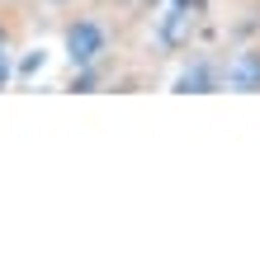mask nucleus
<instances>
[{"label": "nucleus", "mask_w": 260, "mask_h": 260, "mask_svg": "<svg viewBox=\"0 0 260 260\" xmlns=\"http://www.w3.org/2000/svg\"><path fill=\"white\" fill-rule=\"evenodd\" d=\"M62 52H67V62L76 71L100 67L104 52H109V28H104L100 19H90V14H81V19H71L62 28Z\"/></svg>", "instance_id": "f257e3e1"}, {"label": "nucleus", "mask_w": 260, "mask_h": 260, "mask_svg": "<svg viewBox=\"0 0 260 260\" xmlns=\"http://www.w3.org/2000/svg\"><path fill=\"white\" fill-rule=\"evenodd\" d=\"M194 24H199V0H175V5L161 14L156 34H161V43H166V48H189Z\"/></svg>", "instance_id": "f03ea898"}, {"label": "nucleus", "mask_w": 260, "mask_h": 260, "mask_svg": "<svg viewBox=\"0 0 260 260\" xmlns=\"http://www.w3.org/2000/svg\"><path fill=\"white\" fill-rule=\"evenodd\" d=\"M222 85L237 95H255L260 90V48H241L232 62H222Z\"/></svg>", "instance_id": "7ed1b4c3"}, {"label": "nucleus", "mask_w": 260, "mask_h": 260, "mask_svg": "<svg viewBox=\"0 0 260 260\" xmlns=\"http://www.w3.org/2000/svg\"><path fill=\"white\" fill-rule=\"evenodd\" d=\"M222 85V67L208 62V57H199V62H189L185 71L175 76V95H208V90Z\"/></svg>", "instance_id": "20e7f679"}, {"label": "nucleus", "mask_w": 260, "mask_h": 260, "mask_svg": "<svg viewBox=\"0 0 260 260\" xmlns=\"http://www.w3.org/2000/svg\"><path fill=\"white\" fill-rule=\"evenodd\" d=\"M10 76H14V28L0 19V90L10 85Z\"/></svg>", "instance_id": "39448f33"}, {"label": "nucleus", "mask_w": 260, "mask_h": 260, "mask_svg": "<svg viewBox=\"0 0 260 260\" xmlns=\"http://www.w3.org/2000/svg\"><path fill=\"white\" fill-rule=\"evenodd\" d=\"M38 67H43V52H38V57H24V62H19V76H34Z\"/></svg>", "instance_id": "423d86ee"}, {"label": "nucleus", "mask_w": 260, "mask_h": 260, "mask_svg": "<svg viewBox=\"0 0 260 260\" xmlns=\"http://www.w3.org/2000/svg\"><path fill=\"white\" fill-rule=\"evenodd\" d=\"M52 5H67V0H52Z\"/></svg>", "instance_id": "0eeeda50"}]
</instances>
